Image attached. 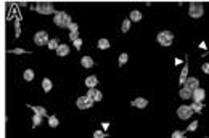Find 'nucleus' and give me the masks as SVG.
<instances>
[{
  "label": "nucleus",
  "mask_w": 209,
  "mask_h": 138,
  "mask_svg": "<svg viewBox=\"0 0 209 138\" xmlns=\"http://www.w3.org/2000/svg\"><path fill=\"white\" fill-rule=\"evenodd\" d=\"M53 22L58 27H68V29H69V26L72 24V19L68 13H64V11H56V13L53 15Z\"/></svg>",
  "instance_id": "nucleus-1"
},
{
  "label": "nucleus",
  "mask_w": 209,
  "mask_h": 138,
  "mask_svg": "<svg viewBox=\"0 0 209 138\" xmlns=\"http://www.w3.org/2000/svg\"><path fill=\"white\" fill-rule=\"evenodd\" d=\"M156 40L161 47H171L172 42H174V32L171 31H161L159 34L156 36Z\"/></svg>",
  "instance_id": "nucleus-2"
},
{
  "label": "nucleus",
  "mask_w": 209,
  "mask_h": 138,
  "mask_svg": "<svg viewBox=\"0 0 209 138\" xmlns=\"http://www.w3.org/2000/svg\"><path fill=\"white\" fill-rule=\"evenodd\" d=\"M34 8H36V11L37 13H40V15H52V13L55 15L56 13L55 7L50 2H40V3H37Z\"/></svg>",
  "instance_id": "nucleus-3"
},
{
  "label": "nucleus",
  "mask_w": 209,
  "mask_h": 138,
  "mask_svg": "<svg viewBox=\"0 0 209 138\" xmlns=\"http://www.w3.org/2000/svg\"><path fill=\"white\" fill-rule=\"evenodd\" d=\"M188 15L191 18H201V16L204 15V8H203L201 3L193 2V3H190V7H188Z\"/></svg>",
  "instance_id": "nucleus-4"
},
{
  "label": "nucleus",
  "mask_w": 209,
  "mask_h": 138,
  "mask_svg": "<svg viewBox=\"0 0 209 138\" xmlns=\"http://www.w3.org/2000/svg\"><path fill=\"white\" fill-rule=\"evenodd\" d=\"M50 40L52 39L48 37L47 31H39L36 36H34V42H36V45H39V47H42V45H48Z\"/></svg>",
  "instance_id": "nucleus-5"
},
{
  "label": "nucleus",
  "mask_w": 209,
  "mask_h": 138,
  "mask_svg": "<svg viewBox=\"0 0 209 138\" xmlns=\"http://www.w3.org/2000/svg\"><path fill=\"white\" fill-rule=\"evenodd\" d=\"M76 105H77L79 109H89V108H92L93 100H92V98H89L87 95H84V96H79V98H77Z\"/></svg>",
  "instance_id": "nucleus-6"
},
{
  "label": "nucleus",
  "mask_w": 209,
  "mask_h": 138,
  "mask_svg": "<svg viewBox=\"0 0 209 138\" xmlns=\"http://www.w3.org/2000/svg\"><path fill=\"white\" fill-rule=\"evenodd\" d=\"M195 111L191 109V106H187V105H183V106H180L179 109H177V116L180 117V119H183V120H187V119H190L191 117V114H193Z\"/></svg>",
  "instance_id": "nucleus-7"
},
{
  "label": "nucleus",
  "mask_w": 209,
  "mask_h": 138,
  "mask_svg": "<svg viewBox=\"0 0 209 138\" xmlns=\"http://www.w3.org/2000/svg\"><path fill=\"white\" fill-rule=\"evenodd\" d=\"M204 96H206V91L203 90L201 87L196 88V90L193 91V101H195V103H201L203 100H204Z\"/></svg>",
  "instance_id": "nucleus-8"
},
{
  "label": "nucleus",
  "mask_w": 209,
  "mask_h": 138,
  "mask_svg": "<svg viewBox=\"0 0 209 138\" xmlns=\"http://www.w3.org/2000/svg\"><path fill=\"white\" fill-rule=\"evenodd\" d=\"M185 87L190 88V90H196V88H200V82H198V79H195V77H188L187 79V82H185Z\"/></svg>",
  "instance_id": "nucleus-9"
},
{
  "label": "nucleus",
  "mask_w": 209,
  "mask_h": 138,
  "mask_svg": "<svg viewBox=\"0 0 209 138\" xmlns=\"http://www.w3.org/2000/svg\"><path fill=\"white\" fill-rule=\"evenodd\" d=\"M27 108H31L34 112L37 114V116H42V117H47L48 114H47V109L42 108V106H32V105H27Z\"/></svg>",
  "instance_id": "nucleus-10"
},
{
  "label": "nucleus",
  "mask_w": 209,
  "mask_h": 138,
  "mask_svg": "<svg viewBox=\"0 0 209 138\" xmlns=\"http://www.w3.org/2000/svg\"><path fill=\"white\" fill-rule=\"evenodd\" d=\"M179 95H180V98H182V100H190V98H193V90L183 87L182 90L179 91Z\"/></svg>",
  "instance_id": "nucleus-11"
},
{
  "label": "nucleus",
  "mask_w": 209,
  "mask_h": 138,
  "mask_svg": "<svg viewBox=\"0 0 209 138\" xmlns=\"http://www.w3.org/2000/svg\"><path fill=\"white\" fill-rule=\"evenodd\" d=\"M98 85V79H97V76H89L87 79H85V87H89V88H95Z\"/></svg>",
  "instance_id": "nucleus-12"
},
{
  "label": "nucleus",
  "mask_w": 209,
  "mask_h": 138,
  "mask_svg": "<svg viewBox=\"0 0 209 138\" xmlns=\"http://www.w3.org/2000/svg\"><path fill=\"white\" fill-rule=\"evenodd\" d=\"M132 106H135V108H140V109H143L146 105H148V100H145V98H142V96H140V98H135L132 103H131Z\"/></svg>",
  "instance_id": "nucleus-13"
},
{
  "label": "nucleus",
  "mask_w": 209,
  "mask_h": 138,
  "mask_svg": "<svg viewBox=\"0 0 209 138\" xmlns=\"http://www.w3.org/2000/svg\"><path fill=\"white\" fill-rule=\"evenodd\" d=\"M69 53V47H68L66 43H60V47L56 48V55L58 56H66Z\"/></svg>",
  "instance_id": "nucleus-14"
},
{
  "label": "nucleus",
  "mask_w": 209,
  "mask_h": 138,
  "mask_svg": "<svg viewBox=\"0 0 209 138\" xmlns=\"http://www.w3.org/2000/svg\"><path fill=\"white\" fill-rule=\"evenodd\" d=\"M187 74H188V64H183L182 72H180V79H179V82L182 84V85L187 82Z\"/></svg>",
  "instance_id": "nucleus-15"
},
{
  "label": "nucleus",
  "mask_w": 209,
  "mask_h": 138,
  "mask_svg": "<svg viewBox=\"0 0 209 138\" xmlns=\"http://www.w3.org/2000/svg\"><path fill=\"white\" fill-rule=\"evenodd\" d=\"M129 19H131V21H140V19H142V13H140V11L138 10H132L131 11V15H129Z\"/></svg>",
  "instance_id": "nucleus-16"
},
{
  "label": "nucleus",
  "mask_w": 209,
  "mask_h": 138,
  "mask_svg": "<svg viewBox=\"0 0 209 138\" xmlns=\"http://www.w3.org/2000/svg\"><path fill=\"white\" fill-rule=\"evenodd\" d=\"M81 64L84 66V67H87V69H90L93 66V60L90 58V56H84V58L81 60Z\"/></svg>",
  "instance_id": "nucleus-17"
},
{
  "label": "nucleus",
  "mask_w": 209,
  "mask_h": 138,
  "mask_svg": "<svg viewBox=\"0 0 209 138\" xmlns=\"http://www.w3.org/2000/svg\"><path fill=\"white\" fill-rule=\"evenodd\" d=\"M48 125H50L52 129H56V127L60 125L58 117H56V116H50V117H48Z\"/></svg>",
  "instance_id": "nucleus-18"
},
{
  "label": "nucleus",
  "mask_w": 209,
  "mask_h": 138,
  "mask_svg": "<svg viewBox=\"0 0 209 138\" xmlns=\"http://www.w3.org/2000/svg\"><path fill=\"white\" fill-rule=\"evenodd\" d=\"M98 48H100V50H108V48H110V40L100 39V40H98Z\"/></svg>",
  "instance_id": "nucleus-19"
},
{
  "label": "nucleus",
  "mask_w": 209,
  "mask_h": 138,
  "mask_svg": "<svg viewBox=\"0 0 209 138\" xmlns=\"http://www.w3.org/2000/svg\"><path fill=\"white\" fill-rule=\"evenodd\" d=\"M42 88H44V91H50V90H52V80H50V79H44L42 80Z\"/></svg>",
  "instance_id": "nucleus-20"
},
{
  "label": "nucleus",
  "mask_w": 209,
  "mask_h": 138,
  "mask_svg": "<svg viewBox=\"0 0 209 138\" xmlns=\"http://www.w3.org/2000/svg\"><path fill=\"white\" fill-rule=\"evenodd\" d=\"M23 77H24V80H27V82H31V80L34 79V71L32 69H26L24 74H23Z\"/></svg>",
  "instance_id": "nucleus-21"
},
{
  "label": "nucleus",
  "mask_w": 209,
  "mask_h": 138,
  "mask_svg": "<svg viewBox=\"0 0 209 138\" xmlns=\"http://www.w3.org/2000/svg\"><path fill=\"white\" fill-rule=\"evenodd\" d=\"M101 100H103V93L100 90L93 88V101H101Z\"/></svg>",
  "instance_id": "nucleus-22"
},
{
  "label": "nucleus",
  "mask_w": 209,
  "mask_h": 138,
  "mask_svg": "<svg viewBox=\"0 0 209 138\" xmlns=\"http://www.w3.org/2000/svg\"><path fill=\"white\" fill-rule=\"evenodd\" d=\"M32 127H37V125H40L42 124V116H37V114H34L32 116Z\"/></svg>",
  "instance_id": "nucleus-23"
},
{
  "label": "nucleus",
  "mask_w": 209,
  "mask_h": 138,
  "mask_svg": "<svg viewBox=\"0 0 209 138\" xmlns=\"http://www.w3.org/2000/svg\"><path fill=\"white\" fill-rule=\"evenodd\" d=\"M58 47H60V45H58V39H52V40L48 42V48H50V50H56Z\"/></svg>",
  "instance_id": "nucleus-24"
},
{
  "label": "nucleus",
  "mask_w": 209,
  "mask_h": 138,
  "mask_svg": "<svg viewBox=\"0 0 209 138\" xmlns=\"http://www.w3.org/2000/svg\"><path fill=\"white\" fill-rule=\"evenodd\" d=\"M8 53H15V55H24V53H29L27 50H23V48H11L8 50Z\"/></svg>",
  "instance_id": "nucleus-25"
},
{
  "label": "nucleus",
  "mask_w": 209,
  "mask_h": 138,
  "mask_svg": "<svg viewBox=\"0 0 209 138\" xmlns=\"http://www.w3.org/2000/svg\"><path fill=\"white\" fill-rule=\"evenodd\" d=\"M131 19H124L122 21V32H127L129 29H131Z\"/></svg>",
  "instance_id": "nucleus-26"
},
{
  "label": "nucleus",
  "mask_w": 209,
  "mask_h": 138,
  "mask_svg": "<svg viewBox=\"0 0 209 138\" xmlns=\"http://www.w3.org/2000/svg\"><path fill=\"white\" fill-rule=\"evenodd\" d=\"M191 109H193L195 112H201V109H203V103H195V101H193V105H191Z\"/></svg>",
  "instance_id": "nucleus-27"
},
{
  "label": "nucleus",
  "mask_w": 209,
  "mask_h": 138,
  "mask_svg": "<svg viewBox=\"0 0 209 138\" xmlns=\"http://www.w3.org/2000/svg\"><path fill=\"white\" fill-rule=\"evenodd\" d=\"M127 60H129V55L127 53H122L121 56H119V66H124L127 63Z\"/></svg>",
  "instance_id": "nucleus-28"
},
{
  "label": "nucleus",
  "mask_w": 209,
  "mask_h": 138,
  "mask_svg": "<svg viewBox=\"0 0 209 138\" xmlns=\"http://www.w3.org/2000/svg\"><path fill=\"white\" fill-rule=\"evenodd\" d=\"M108 135L105 133V132H101V130H95L93 132V138H106Z\"/></svg>",
  "instance_id": "nucleus-29"
},
{
  "label": "nucleus",
  "mask_w": 209,
  "mask_h": 138,
  "mask_svg": "<svg viewBox=\"0 0 209 138\" xmlns=\"http://www.w3.org/2000/svg\"><path fill=\"white\" fill-rule=\"evenodd\" d=\"M172 138H185V132H182V130H176L172 133Z\"/></svg>",
  "instance_id": "nucleus-30"
},
{
  "label": "nucleus",
  "mask_w": 209,
  "mask_h": 138,
  "mask_svg": "<svg viewBox=\"0 0 209 138\" xmlns=\"http://www.w3.org/2000/svg\"><path fill=\"white\" fill-rule=\"evenodd\" d=\"M15 27H16V37L21 36V27H19V19L15 21Z\"/></svg>",
  "instance_id": "nucleus-31"
},
{
  "label": "nucleus",
  "mask_w": 209,
  "mask_h": 138,
  "mask_svg": "<svg viewBox=\"0 0 209 138\" xmlns=\"http://www.w3.org/2000/svg\"><path fill=\"white\" fill-rule=\"evenodd\" d=\"M196 129H198V122H196V120H195V122H191V124L188 125V132H195Z\"/></svg>",
  "instance_id": "nucleus-32"
},
{
  "label": "nucleus",
  "mask_w": 209,
  "mask_h": 138,
  "mask_svg": "<svg viewBox=\"0 0 209 138\" xmlns=\"http://www.w3.org/2000/svg\"><path fill=\"white\" fill-rule=\"evenodd\" d=\"M69 39L72 40V42H76V40L79 39V32H71L69 34Z\"/></svg>",
  "instance_id": "nucleus-33"
},
{
  "label": "nucleus",
  "mask_w": 209,
  "mask_h": 138,
  "mask_svg": "<svg viewBox=\"0 0 209 138\" xmlns=\"http://www.w3.org/2000/svg\"><path fill=\"white\" fill-rule=\"evenodd\" d=\"M69 31H71V32H79V27H77L76 22H72V24L69 26Z\"/></svg>",
  "instance_id": "nucleus-34"
},
{
  "label": "nucleus",
  "mask_w": 209,
  "mask_h": 138,
  "mask_svg": "<svg viewBox=\"0 0 209 138\" xmlns=\"http://www.w3.org/2000/svg\"><path fill=\"white\" fill-rule=\"evenodd\" d=\"M201 69H203V72H206V74H209V63H204V64L201 66Z\"/></svg>",
  "instance_id": "nucleus-35"
},
{
  "label": "nucleus",
  "mask_w": 209,
  "mask_h": 138,
  "mask_svg": "<svg viewBox=\"0 0 209 138\" xmlns=\"http://www.w3.org/2000/svg\"><path fill=\"white\" fill-rule=\"evenodd\" d=\"M74 47H76L77 50L82 47V39H77V40H76V42H74Z\"/></svg>",
  "instance_id": "nucleus-36"
},
{
  "label": "nucleus",
  "mask_w": 209,
  "mask_h": 138,
  "mask_svg": "<svg viewBox=\"0 0 209 138\" xmlns=\"http://www.w3.org/2000/svg\"><path fill=\"white\" fill-rule=\"evenodd\" d=\"M87 96L93 100V88H89V91H87Z\"/></svg>",
  "instance_id": "nucleus-37"
},
{
  "label": "nucleus",
  "mask_w": 209,
  "mask_h": 138,
  "mask_svg": "<svg viewBox=\"0 0 209 138\" xmlns=\"http://www.w3.org/2000/svg\"><path fill=\"white\" fill-rule=\"evenodd\" d=\"M101 125H103V129H105V130H106V129L110 127V124H108V122H103V124H101Z\"/></svg>",
  "instance_id": "nucleus-38"
}]
</instances>
